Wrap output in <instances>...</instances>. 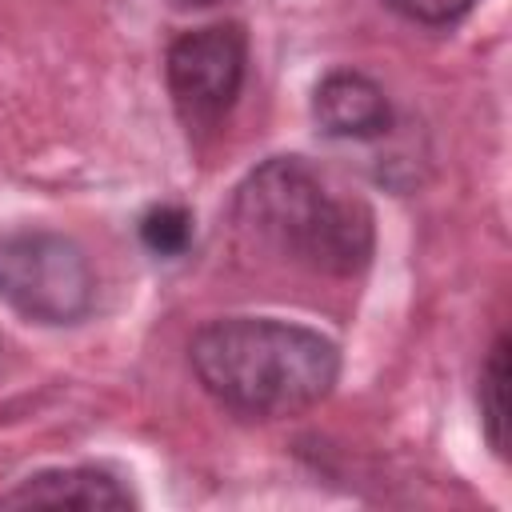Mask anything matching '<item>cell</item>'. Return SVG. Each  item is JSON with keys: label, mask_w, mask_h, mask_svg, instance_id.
<instances>
[{"label": "cell", "mask_w": 512, "mask_h": 512, "mask_svg": "<svg viewBox=\"0 0 512 512\" xmlns=\"http://www.w3.org/2000/svg\"><path fill=\"white\" fill-rule=\"evenodd\" d=\"M188 356L212 400L260 420L320 404L340 376V352L328 336L272 316L212 320L192 336Z\"/></svg>", "instance_id": "6da1fadb"}, {"label": "cell", "mask_w": 512, "mask_h": 512, "mask_svg": "<svg viewBox=\"0 0 512 512\" xmlns=\"http://www.w3.org/2000/svg\"><path fill=\"white\" fill-rule=\"evenodd\" d=\"M236 220L276 256L312 272L352 276L372 256V212L332 188L308 160L276 156L236 192Z\"/></svg>", "instance_id": "7a4b0ae2"}, {"label": "cell", "mask_w": 512, "mask_h": 512, "mask_svg": "<svg viewBox=\"0 0 512 512\" xmlns=\"http://www.w3.org/2000/svg\"><path fill=\"white\" fill-rule=\"evenodd\" d=\"M92 268L60 232L0 236V300L36 324H72L92 308Z\"/></svg>", "instance_id": "3957f363"}, {"label": "cell", "mask_w": 512, "mask_h": 512, "mask_svg": "<svg viewBox=\"0 0 512 512\" xmlns=\"http://www.w3.org/2000/svg\"><path fill=\"white\" fill-rule=\"evenodd\" d=\"M248 68V36L240 24H208L172 40L164 76L176 116L188 128H216L236 104Z\"/></svg>", "instance_id": "277c9868"}, {"label": "cell", "mask_w": 512, "mask_h": 512, "mask_svg": "<svg viewBox=\"0 0 512 512\" xmlns=\"http://www.w3.org/2000/svg\"><path fill=\"white\" fill-rule=\"evenodd\" d=\"M312 116H316L320 132L336 136V140H372V136H384L392 124L384 88L360 72L324 76L312 96Z\"/></svg>", "instance_id": "5b68a950"}, {"label": "cell", "mask_w": 512, "mask_h": 512, "mask_svg": "<svg viewBox=\"0 0 512 512\" xmlns=\"http://www.w3.org/2000/svg\"><path fill=\"white\" fill-rule=\"evenodd\" d=\"M4 508L52 504V508H132V492L104 468H48L20 480L0 496Z\"/></svg>", "instance_id": "8992f818"}, {"label": "cell", "mask_w": 512, "mask_h": 512, "mask_svg": "<svg viewBox=\"0 0 512 512\" xmlns=\"http://www.w3.org/2000/svg\"><path fill=\"white\" fill-rule=\"evenodd\" d=\"M480 416L492 448L508 452V340L500 336L480 368Z\"/></svg>", "instance_id": "52a82bcc"}, {"label": "cell", "mask_w": 512, "mask_h": 512, "mask_svg": "<svg viewBox=\"0 0 512 512\" xmlns=\"http://www.w3.org/2000/svg\"><path fill=\"white\" fill-rule=\"evenodd\" d=\"M140 240L156 256H180L192 244V216L184 208H176V204L148 208L140 216Z\"/></svg>", "instance_id": "ba28073f"}, {"label": "cell", "mask_w": 512, "mask_h": 512, "mask_svg": "<svg viewBox=\"0 0 512 512\" xmlns=\"http://www.w3.org/2000/svg\"><path fill=\"white\" fill-rule=\"evenodd\" d=\"M388 8H396L400 16L416 20V24H452L460 20L476 0H384Z\"/></svg>", "instance_id": "9c48e42d"}, {"label": "cell", "mask_w": 512, "mask_h": 512, "mask_svg": "<svg viewBox=\"0 0 512 512\" xmlns=\"http://www.w3.org/2000/svg\"><path fill=\"white\" fill-rule=\"evenodd\" d=\"M176 4H184V8H204V4H216V0H176Z\"/></svg>", "instance_id": "30bf717a"}]
</instances>
